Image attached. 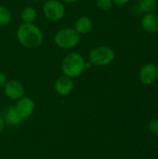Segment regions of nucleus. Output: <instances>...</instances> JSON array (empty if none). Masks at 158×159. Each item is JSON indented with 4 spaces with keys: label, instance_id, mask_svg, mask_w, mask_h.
Listing matches in <instances>:
<instances>
[{
    "label": "nucleus",
    "instance_id": "obj_1",
    "mask_svg": "<svg viewBox=\"0 0 158 159\" xmlns=\"http://www.w3.org/2000/svg\"><path fill=\"white\" fill-rule=\"evenodd\" d=\"M16 36L19 43L26 48H36L44 40V34L34 23L22 22L17 29Z\"/></svg>",
    "mask_w": 158,
    "mask_h": 159
},
{
    "label": "nucleus",
    "instance_id": "obj_2",
    "mask_svg": "<svg viewBox=\"0 0 158 159\" xmlns=\"http://www.w3.org/2000/svg\"><path fill=\"white\" fill-rule=\"evenodd\" d=\"M86 60L78 52H70L61 61V71L64 75L71 78L80 76L86 70Z\"/></svg>",
    "mask_w": 158,
    "mask_h": 159
},
{
    "label": "nucleus",
    "instance_id": "obj_3",
    "mask_svg": "<svg viewBox=\"0 0 158 159\" xmlns=\"http://www.w3.org/2000/svg\"><path fill=\"white\" fill-rule=\"evenodd\" d=\"M54 43L61 49L74 48L80 43V34L74 28H62L56 32Z\"/></svg>",
    "mask_w": 158,
    "mask_h": 159
},
{
    "label": "nucleus",
    "instance_id": "obj_4",
    "mask_svg": "<svg viewBox=\"0 0 158 159\" xmlns=\"http://www.w3.org/2000/svg\"><path fill=\"white\" fill-rule=\"evenodd\" d=\"M115 58L114 49L107 46H100L92 48L88 54V61L91 65L102 67L109 65Z\"/></svg>",
    "mask_w": 158,
    "mask_h": 159
},
{
    "label": "nucleus",
    "instance_id": "obj_5",
    "mask_svg": "<svg viewBox=\"0 0 158 159\" xmlns=\"http://www.w3.org/2000/svg\"><path fill=\"white\" fill-rule=\"evenodd\" d=\"M44 16L52 21H59L65 16V7L60 0H47L42 6Z\"/></svg>",
    "mask_w": 158,
    "mask_h": 159
},
{
    "label": "nucleus",
    "instance_id": "obj_6",
    "mask_svg": "<svg viewBox=\"0 0 158 159\" xmlns=\"http://www.w3.org/2000/svg\"><path fill=\"white\" fill-rule=\"evenodd\" d=\"M139 77L143 85H152L158 78V67L155 63L143 64L139 72Z\"/></svg>",
    "mask_w": 158,
    "mask_h": 159
},
{
    "label": "nucleus",
    "instance_id": "obj_7",
    "mask_svg": "<svg viewBox=\"0 0 158 159\" xmlns=\"http://www.w3.org/2000/svg\"><path fill=\"white\" fill-rule=\"evenodd\" d=\"M4 91L10 100L18 101L24 96V87L21 82L18 80H8L4 86Z\"/></svg>",
    "mask_w": 158,
    "mask_h": 159
},
{
    "label": "nucleus",
    "instance_id": "obj_8",
    "mask_svg": "<svg viewBox=\"0 0 158 159\" xmlns=\"http://www.w3.org/2000/svg\"><path fill=\"white\" fill-rule=\"evenodd\" d=\"M15 108L20 114V116H21V118L24 119V118H28L34 113L35 104L34 102L30 97L23 96L17 101Z\"/></svg>",
    "mask_w": 158,
    "mask_h": 159
},
{
    "label": "nucleus",
    "instance_id": "obj_9",
    "mask_svg": "<svg viewBox=\"0 0 158 159\" xmlns=\"http://www.w3.org/2000/svg\"><path fill=\"white\" fill-rule=\"evenodd\" d=\"M74 87V83L73 81V78L66 76L64 75L58 77L54 84L55 91L61 96L69 95L73 91Z\"/></svg>",
    "mask_w": 158,
    "mask_h": 159
},
{
    "label": "nucleus",
    "instance_id": "obj_10",
    "mask_svg": "<svg viewBox=\"0 0 158 159\" xmlns=\"http://www.w3.org/2000/svg\"><path fill=\"white\" fill-rule=\"evenodd\" d=\"M142 29L150 34H155L158 32V16L154 12L145 13L142 18Z\"/></svg>",
    "mask_w": 158,
    "mask_h": 159
},
{
    "label": "nucleus",
    "instance_id": "obj_11",
    "mask_svg": "<svg viewBox=\"0 0 158 159\" xmlns=\"http://www.w3.org/2000/svg\"><path fill=\"white\" fill-rule=\"evenodd\" d=\"M93 28V20L91 18L88 16H81L79 17L75 22L74 29L81 35V34H88L92 31Z\"/></svg>",
    "mask_w": 158,
    "mask_h": 159
},
{
    "label": "nucleus",
    "instance_id": "obj_12",
    "mask_svg": "<svg viewBox=\"0 0 158 159\" xmlns=\"http://www.w3.org/2000/svg\"><path fill=\"white\" fill-rule=\"evenodd\" d=\"M22 118L16 110L15 106H9L7 109V112L5 114V122L7 123L10 126H16L19 125L21 122Z\"/></svg>",
    "mask_w": 158,
    "mask_h": 159
},
{
    "label": "nucleus",
    "instance_id": "obj_13",
    "mask_svg": "<svg viewBox=\"0 0 158 159\" xmlns=\"http://www.w3.org/2000/svg\"><path fill=\"white\" fill-rule=\"evenodd\" d=\"M20 19L24 23H34L37 19L36 9L34 7H25L20 12Z\"/></svg>",
    "mask_w": 158,
    "mask_h": 159
},
{
    "label": "nucleus",
    "instance_id": "obj_14",
    "mask_svg": "<svg viewBox=\"0 0 158 159\" xmlns=\"http://www.w3.org/2000/svg\"><path fill=\"white\" fill-rule=\"evenodd\" d=\"M157 6L158 0H139L140 8L145 13L154 12L156 9Z\"/></svg>",
    "mask_w": 158,
    "mask_h": 159
},
{
    "label": "nucleus",
    "instance_id": "obj_15",
    "mask_svg": "<svg viewBox=\"0 0 158 159\" xmlns=\"http://www.w3.org/2000/svg\"><path fill=\"white\" fill-rule=\"evenodd\" d=\"M12 20V15L9 9L3 6L0 5V26H7L11 22Z\"/></svg>",
    "mask_w": 158,
    "mask_h": 159
},
{
    "label": "nucleus",
    "instance_id": "obj_16",
    "mask_svg": "<svg viewBox=\"0 0 158 159\" xmlns=\"http://www.w3.org/2000/svg\"><path fill=\"white\" fill-rule=\"evenodd\" d=\"M96 6L101 10L108 11L113 7L114 2H113V0H97L96 1Z\"/></svg>",
    "mask_w": 158,
    "mask_h": 159
},
{
    "label": "nucleus",
    "instance_id": "obj_17",
    "mask_svg": "<svg viewBox=\"0 0 158 159\" xmlns=\"http://www.w3.org/2000/svg\"><path fill=\"white\" fill-rule=\"evenodd\" d=\"M149 129L153 134L158 135V119H153L150 121Z\"/></svg>",
    "mask_w": 158,
    "mask_h": 159
},
{
    "label": "nucleus",
    "instance_id": "obj_18",
    "mask_svg": "<svg viewBox=\"0 0 158 159\" xmlns=\"http://www.w3.org/2000/svg\"><path fill=\"white\" fill-rule=\"evenodd\" d=\"M7 82V77L6 74L3 72H0V88H4Z\"/></svg>",
    "mask_w": 158,
    "mask_h": 159
},
{
    "label": "nucleus",
    "instance_id": "obj_19",
    "mask_svg": "<svg viewBox=\"0 0 158 159\" xmlns=\"http://www.w3.org/2000/svg\"><path fill=\"white\" fill-rule=\"evenodd\" d=\"M130 0H113L114 4L118 5V6H124L126 4H128Z\"/></svg>",
    "mask_w": 158,
    "mask_h": 159
},
{
    "label": "nucleus",
    "instance_id": "obj_20",
    "mask_svg": "<svg viewBox=\"0 0 158 159\" xmlns=\"http://www.w3.org/2000/svg\"><path fill=\"white\" fill-rule=\"evenodd\" d=\"M4 129H5V121H4L3 118L0 117V134L3 132Z\"/></svg>",
    "mask_w": 158,
    "mask_h": 159
},
{
    "label": "nucleus",
    "instance_id": "obj_21",
    "mask_svg": "<svg viewBox=\"0 0 158 159\" xmlns=\"http://www.w3.org/2000/svg\"><path fill=\"white\" fill-rule=\"evenodd\" d=\"M60 1H61L63 4H74V3L77 2L78 0H60Z\"/></svg>",
    "mask_w": 158,
    "mask_h": 159
},
{
    "label": "nucleus",
    "instance_id": "obj_22",
    "mask_svg": "<svg viewBox=\"0 0 158 159\" xmlns=\"http://www.w3.org/2000/svg\"><path fill=\"white\" fill-rule=\"evenodd\" d=\"M32 1H34V2H39V1H41V0H32Z\"/></svg>",
    "mask_w": 158,
    "mask_h": 159
}]
</instances>
